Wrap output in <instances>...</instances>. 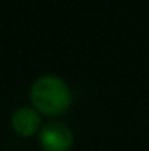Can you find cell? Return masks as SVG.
Here are the masks:
<instances>
[{"label":"cell","mask_w":149,"mask_h":151,"mask_svg":"<svg viewBox=\"0 0 149 151\" xmlns=\"http://www.w3.org/2000/svg\"><path fill=\"white\" fill-rule=\"evenodd\" d=\"M30 100L39 113L47 116H60L69 111L72 104V93L62 77L42 76L32 84Z\"/></svg>","instance_id":"cell-1"},{"label":"cell","mask_w":149,"mask_h":151,"mask_svg":"<svg viewBox=\"0 0 149 151\" xmlns=\"http://www.w3.org/2000/svg\"><path fill=\"white\" fill-rule=\"evenodd\" d=\"M39 142L44 151H69L72 148L74 135L63 121H49L39 134Z\"/></svg>","instance_id":"cell-2"},{"label":"cell","mask_w":149,"mask_h":151,"mask_svg":"<svg viewBox=\"0 0 149 151\" xmlns=\"http://www.w3.org/2000/svg\"><path fill=\"white\" fill-rule=\"evenodd\" d=\"M12 130L21 137H32L40 128V116L37 109L32 107H19L16 109L11 118Z\"/></svg>","instance_id":"cell-3"}]
</instances>
